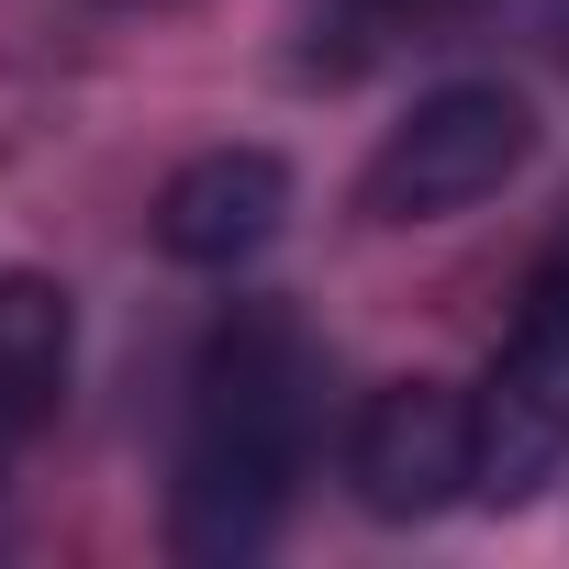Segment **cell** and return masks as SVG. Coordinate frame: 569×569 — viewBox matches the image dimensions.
Instances as JSON below:
<instances>
[{
	"instance_id": "obj_1",
	"label": "cell",
	"mask_w": 569,
	"mask_h": 569,
	"mask_svg": "<svg viewBox=\"0 0 569 569\" xmlns=\"http://www.w3.org/2000/svg\"><path fill=\"white\" fill-rule=\"evenodd\" d=\"M313 336L279 313V302H246L212 325L201 369H190V436H179V558H257L279 536L302 491V458H313Z\"/></svg>"
},
{
	"instance_id": "obj_2",
	"label": "cell",
	"mask_w": 569,
	"mask_h": 569,
	"mask_svg": "<svg viewBox=\"0 0 569 569\" xmlns=\"http://www.w3.org/2000/svg\"><path fill=\"white\" fill-rule=\"evenodd\" d=\"M536 157V112L491 79H458V90H425L358 168V223H447L469 201H491L513 168Z\"/></svg>"
},
{
	"instance_id": "obj_3",
	"label": "cell",
	"mask_w": 569,
	"mask_h": 569,
	"mask_svg": "<svg viewBox=\"0 0 569 569\" xmlns=\"http://www.w3.org/2000/svg\"><path fill=\"white\" fill-rule=\"evenodd\" d=\"M480 425V502H536L569 469V257L525 279V313L469 402Z\"/></svg>"
},
{
	"instance_id": "obj_4",
	"label": "cell",
	"mask_w": 569,
	"mask_h": 569,
	"mask_svg": "<svg viewBox=\"0 0 569 569\" xmlns=\"http://www.w3.org/2000/svg\"><path fill=\"white\" fill-rule=\"evenodd\" d=\"M347 491L380 525H436L447 502H469L480 491V425H469V402L436 391V380L369 391L358 425H347Z\"/></svg>"
},
{
	"instance_id": "obj_5",
	"label": "cell",
	"mask_w": 569,
	"mask_h": 569,
	"mask_svg": "<svg viewBox=\"0 0 569 569\" xmlns=\"http://www.w3.org/2000/svg\"><path fill=\"white\" fill-rule=\"evenodd\" d=\"M279 223H291V168L268 146H212L157 190V246L179 268H246L279 246Z\"/></svg>"
},
{
	"instance_id": "obj_6",
	"label": "cell",
	"mask_w": 569,
	"mask_h": 569,
	"mask_svg": "<svg viewBox=\"0 0 569 569\" xmlns=\"http://www.w3.org/2000/svg\"><path fill=\"white\" fill-rule=\"evenodd\" d=\"M68 358H79V313L46 268H0V491H12V458L57 425L68 402Z\"/></svg>"
}]
</instances>
